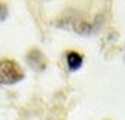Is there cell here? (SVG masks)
<instances>
[{
  "label": "cell",
  "mask_w": 125,
  "mask_h": 120,
  "mask_svg": "<svg viewBox=\"0 0 125 120\" xmlns=\"http://www.w3.org/2000/svg\"><path fill=\"white\" fill-rule=\"evenodd\" d=\"M24 77L21 67L13 60L0 62V83L1 84H14Z\"/></svg>",
  "instance_id": "6da1fadb"
},
{
  "label": "cell",
  "mask_w": 125,
  "mask_h": 120,
  "mask_svg": "<svg viewBox=\"0 0 125 120\" xmlns=\"http://www.w3.org/2000/svg\"><path fill=\"white\" fill-rule=\"evenodd\" d=\"M27 60H29V63H30L34 69H37V70H43V69L46 67V57H44V54H43L40 50L33 49L30 53L27 54Z\"/></svg>",
  "instance_id": "7a4b0ae2"
},
{
  "label": "cell",
  "mask_w": 125,
  "mask_h": 120,
  "mask_svg": "<svg viewBox=\"0 0 125 120\" xmlns=\"http://www.w3.org/2000/svg\"><path fill=\"white\" fill-rule=\"evenodd\" d=\"M81 64H83V56L78 54L77 52H70L67 54V66L70 70H73V72L78 70L81 67Z\"/></svg>",
  "instance_id": "3957f363"
},
{
  "label": "cell",
  "mask_w": 125,
  "mask_h": 120,
  "mask_svg": "<svg viewBox=\"0 0 125 120\" xmlns=\"http://www.w3.org/2000/svg\"><path fill=\"white\" fill-rule=\"evenodd\" d=\"M7 6L4 4V3H0V20H4L6 17H7Z\"/></svg>",
  "instance_id": "277c9868"
}]
</instances>
